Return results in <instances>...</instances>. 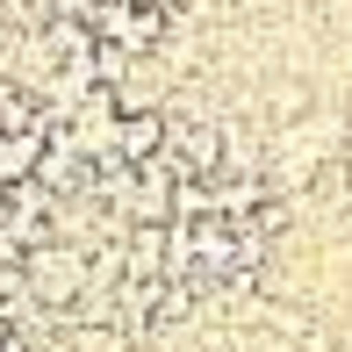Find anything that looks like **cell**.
<instances>
[{"label": "cell", "mask_w": 352, "mask_h": 352, "mask_svg": "<svg viewBox=\"0 0 352 352\" xmlns=\"http://www.w3.org/2000/svg\"><path fill=\"white\" fill-rule=\"evenodd\" d=\"M79 287H87V245H65V237H43V245H29V252H22V295L36 302V309L65 316Z\"/></svg>", "instance_id": "obj_1"}, {"label": "cell", "mask_w": 352, "mask_h": 352, "mask_svg": "<svg viewBox=\"0 0 352 352\" xmlns=\"http://www.w3.org/2000/svg\"><path fill=\"white\" fill-rule=\"evenodd\" d=\"M36 151H43L36 130H0V187H22L36 173Z\"/></svg>", "instance_id": "obj_2"}]
</instances>
